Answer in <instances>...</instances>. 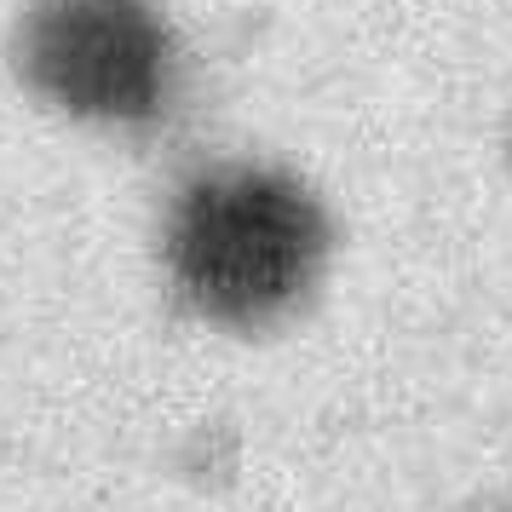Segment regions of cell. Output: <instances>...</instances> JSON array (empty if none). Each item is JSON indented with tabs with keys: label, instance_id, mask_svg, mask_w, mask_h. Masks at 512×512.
<instances>
[{
	"label": "cell",
	"instance_id": "1",
	"mask_svg": "<svg viewBox=\"0 0 512 512\" xmlns=\"http://www.w3.org/2000/svg\"><path fill=\"white\" fill-rule=\"evenodd\" d=\"M328 265V213L294 173L208 167L167 213L179 300L225 328L282 323Z\"/></svg>",
	"mask_w": 512,
	"mask_h": 512
},
{
	"label": "cell",
	"instance_id": "2",
	"mask_svg": "<svg viewBox=\"0 0 512 512\" xmlns=\"http://www.w3.org/2000/svg\"><path fill=\"white\" fill-rule=\"evenodd\" d=\"M24 75L81 121L144 127L173 104L179 47L156 0H41L24 24Z\"/></svg>",
	"mask_w": 512,
	"mask_h": 512
}]
</instances>
